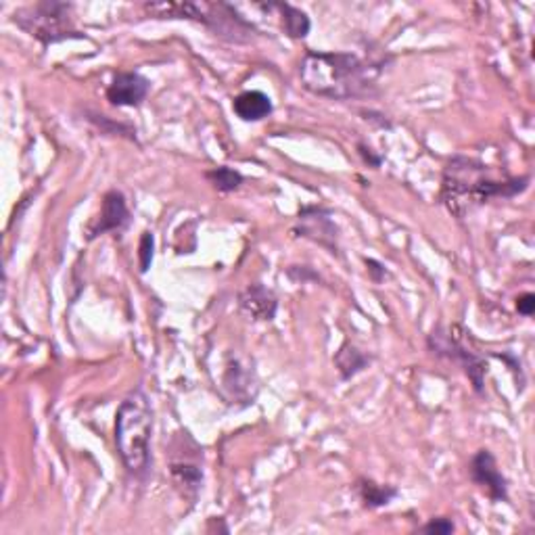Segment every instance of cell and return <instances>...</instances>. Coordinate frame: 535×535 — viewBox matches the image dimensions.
<instances>
[{
	"instance_id": "1",
	"label": "cell",
	"mask_w": 535,
	"mask_h": 535,
	"mask_svg": "<svg viewBox=\"0 0 535 535\" xmlns=\"http://www.w3.org/2000/svg\"><path fill=\"white\" fill-rule=\"evenodd\" d=\"M379 74L381 65L362 61L351 53L309 50L299 65L303 89L335 100L368 97L377 86Z\"/></svg>"
},
{
	"instance_id": "2",
	"label": "cell",
	"mask_w": 535,
	"mask_h": 535,
	"mask_svg": "<svg viewBox=\"0 0 535 535\" xmlns=\"http://www.w3.org/2000/svg\"><path fill=\"white\" fill-rule=\"evenodd\" d=\"M527 184H530V176L498 180L491 176L488 165L468 157H454L444 172L439 199L447 212L462 220L471 209L491 199L515 197L527 189Z\"/></svg>"
},
{
	"instance_id": "3",
	"label": "cell",
	"mask_w": 535,
	"mask_h": 535,
	"mask_svg": "<svg viewBox=\"0 0 535 535\" xmlns=\"http://www.w3.org/2000/svg\"><path fill=\"white\" fill-rule=\"evenodd\" d=\"M151 431H153V414H151L149 400L141 392H134L121 402L115 416V444L126 468L136 477L149 471Z\"/></svg>"
},
{
	"instance_id": "4",
	"label": "cell",
	"mask_w": 535,
	"mask_h": 535,
	"mask_svg": "<svg viewBox=\"0 0 535 535\" xmlns=\"http://www.w3.org/2000/svg\"><path fill=\"white\" fill-rule=\"evenodd\" d=\"M16 24L42 45H57L69 38H82L74 26V6L45 0L16 13Z\"/></svg>"
},
{
	"instance_id": "5",
	"label": "cell",
	"mask_w": 535,
	"mask_h": 535,
	"mask_svg": "<svg viewBox=\"0 0 535 535\" xmlns=\"http://www.w3.org/2000/svg\"><path fill=\"white\" fill-rule=\"evenodd\" d=\"M471 337L467 335L460 327H450L447 330H433L429 337V345L435 350L439 356H447L450 360H456L462 364L468 379L473 381L475 392L483 389V377H486L488 364L479 353H477L471 345Z\"/></svg>"
},
{
	"instance_id": "6",
	"label": "cell",
	"mask_w": 535,
	"mask_h": 535,
	"mask_svg": "<svg viewBox=\"0 0 535 535\" xmlns=\"http://www.w3.org/2000/svg\"><path fill=\"white\" fill-rule=\"evenodd\" d=\"M471 479L479 486L494 502L509 500V481L498 468L494 454L479 450L471 460Z\"/></svg>"
},
{
	"instance_id": "7",
	"label": "cell",
	"mask_w": 535,
	"mask_h": 535,
	"mask_svg": "<svg viewBox=\"0 0 535 535\" xmlns=\"http://www.w3.org/2000/svg\"><path fill=\"white\" fill-rule=\"evenodd\" d=\"M149 95V79L134 71H121L115 74L110 89H107V100L115 107H136L141 105L144 97Z\"/></svg>"
},
{
	"instance_id": "8",
	"label": "cell",
	"mask_w": 535,
	"mask_h": 535,
	"mask_svg": "<svg viewBox=\"0 0 535 535\" xmlns=\"http://www.w3.org/2000/svg\"><path fill=\"white\" fill-rule=\"evenodd\" d=\"M299 233L301 236L312 238L322 247L330 249V253H337V228L330 222L329 212H324V209L303 207L299 214Z\"/></svg>"
},
{
	"instance_id": "9",
	"label": "cell",
	"mask_w": 535,
	"mask_h": 535,
	"mask_svg": "<svg viewBox=\"0 0 535 535\" xmlns=\"http://www.w3.org/2000/svg\"><path fill=\"white\" fill-rule=\"evenodd\" d=\"M128 205L124 194L120 191H110L103 199V212H100L99 220L90 224L89 238H97L100 235L110 233V230H121L128 224Z\"/></svg>"
},
{
	"instance_id": "10",
	"label": "cell",
	"mask_w": 535,
	"mask_h": 535,
	"mask_svg": "<svg viewBox=\"0 0 535 535\" xmlns=\"http://www.w3.org/2000/svg\"><path fill=\"white\" fill-rule=\"evenodd\" d=\"M238 306H241L243 312L253 318V320L270 322L274 320V316H277L278 301L277 295L264 285H249L241 293V298H238Z\"/></svg>"
},
{
	"instance_id": "11",
	"label": "cell",
	"mask_w": 535,
	"mask_h": 535,
	"mask_svg": "<svg viewBox=\"0 0 535 535\" xmlns=\"http://www.w3.org/2000/svg\"><path fill=\"white\" fill-rule=\"evenodd\" d=\"M233 110L243 121H262L272 113V100L264 92L247 90L235 99Z\"/></svg>"
},
{
	"instance_id": "12",
	"label": "cell",
	"mask_w": 535,
	"mask_h": 535,
	"mask_svg": "<svg viewBox=\"0 0 535 535\" xmlns=\"http://www.w3.org/2000/svg\"><path fill=\"white\" fill-rule=\"evenodd\" d=\"M356 491L360 500L364 502L366 509H383V506L392 504L393 498H397V489L392 486H381V483L372 479H360L356 483Z\"/></svg>"
},
{
	"instance_id": "13",
	"label": "cell",
	"mask_w": 535,
	"mask_h": 535,
	"mask_svg": "<svg viewBox=\"0 0 535 535\" xmlns=\"http://www.w3.org/2000/svg\"><path fill=\"white\" fill-rule=\"evenodd\" d=\"M272 9L278 11L287 36H291L295 40H301L309 34V17L301 9H295V6L283 3H274Z\"/></svg>"
},
{
	"instance_id": "14",
	"label": "cell",
	"mask_w": 535,
	"mask_h": 535,
	"mask_svg": "<svg viewBox=\"0 0 535 535\" xmlns=\"http://www.w3.org/2000/svg\"><path fill=\"white\" fill-rule=\"evenodd\" d=\"M335 362L339 366V372H341V379L347 381V379H351L353 374H358L360 371H364L366 364H368V358L364 356L362 351H358L356 347L343 345L341 351L337 353Z\"/></svg>"
},
{
	"instance_id": "15",
	"label": "cell",
	"mask_w": 535,
	"mask_h": 535,
	"mask_svg": "<svg viewBox=\"0 0 535 535\" xmlns=\"http://www.w3.org/2000/svg\"><path fill=\"white\" fill-rule=\"evenodd\" d=\"M205 178L212 183L215 189L220 193H233L236 191L238 186L243 184V176L241 172H236L233 168H228V165H220V168H214L205 172Z\"/></svg>"
},
{
	"instance_id": "16",
	"label": "cell",
	"mask_w": 535,
	"mask_h": 535,
	"mask_svg": "<svg viewBox=\"0 0 535 535\" xmlns=\"http://www.w3.org/2000/svg\"><path fill=\"white\" fill-rule=\"evenodd\" d=\"M172 477L184 489L197 491L201 486V471L194 465H172Z\"/></svg>"
},
{
	"instance_id": "17",
	"label": "cell",
	"mask_w": 535,
	"mask_h": 535,
	"mask_svg": "<svg viewBox=\"0 0 535 535\" xmlns=\"http://www.w3.org/2000/svg\"><path fill=\"white\" fill-rule=\"evenodd\" d=\"M153 247H155V238L151 233H142L141 236V247H139V259H141V272L144 274L149 270L151 262H153Z\"/></svg>"
},
{
	"instance_id": "18",
	"label": "cell",
	"mask_w": 535,
	"mask_h": 535,
	"mask_svg": "<svg viewBox=\"0 0 535 535\" xmlns=\"http://www.w3.org/2000/svg\"><path fill=\"white\" fill-rule=\"evenodd\" d=\"M421 531L425 533H441V535H447L454 531V523L450 519H433L431 523H426L421 527Z\"/></svg>"
},
{
	"instance_id": "19",
	"label": "cell",
	"mask_w": 535,
	"mask_h": 535,
	"mask_svg": "<svg viewBox=\"0 0 535 535\" xmlns=\"http://www.w3.org/2000/svg\"><path fill=\"white\" fill-rule=\"evenodd\" d=\"M517 309H519V314H523V316H533V312H535V295L533 293L520 295V298L517 299Z\"/></svg>"
},
{
	"instance_id": "20",
	"label": "cell",
	"mask_w": 535,
	"mask_h": 535,
	"mask_svg": "<svg viewBox=\"0 0 535 535\" xmlns=\"http://www.w3.org/2000/svg\"><path fill=\"white\" fill-rule=\"evenodd\" d=\"M366 266H368V272H371L374 283H381V280L385 278L387 270L379 262H374V259H366Z\"/></svg>"
}]
</instances>
